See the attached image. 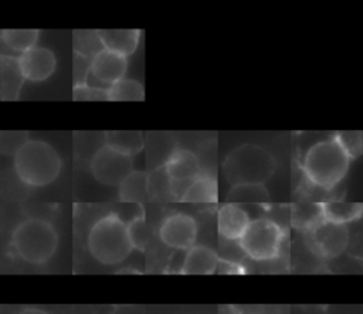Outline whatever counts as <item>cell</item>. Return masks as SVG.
Instances as JSON below:
<instances>
[{
  "label": "cell",
  "mask_w": 363,
  "mask_h": 314,
  "mask_svg": "<svg viewBox=\"0 0 363 314\" xmlns=\"http://www.w3.org/2000/svg\"><path fill=\"white\" fill-rule=\"evenodd\" d=\"M14 171L20 181L28 187L51 184L62 168L58 151L40 139L26 140L14 153Z\"/></svg>",
  "instance_id": "1"
},
{
  "label": "cell",
  "mask_w": 363,
  "mask_h": 314,
  "mask_svg": "<svg viewBox=\"0 0 363 314\" xmlns=\"http://www.w3.org/2000/svg\"><path fill=\"white\" fill-rule=\"evenodd\" d=\"M350 158L335 140L323 139L313 143L302 160V171L306 180L315 187L332 190L346 175Z\"/></svg>",
  "instance_id": "2"
},
{
  "label": "cell",
  "mask_w": 363,
  "mask_h": 314,
  "mask_svg": "<svg viewBox=\"0 0 363 314\" xmlns=\"http://www.w3.org/2000/svg\"><path fill=\"white\" fill-rule=\"evenodd\" d=\"M86 245L91 256L105 266L119 264L133 250L128 223L116 214L104 215L91 226Z\"/></svg>",
  "instance_id": "3"
},
{
  "label": "cell",
  "mask_w": 363,
  "mask_h": 314,
  "mask_svg": "<svg viewBox=\"0 0 363 314\" xmlns=\"http://www.w3.org/2000/svg\"><path fill=\"white\" fill-rule=\"evenodd\" d=\"M10 245L21 260L45 264L57 252L58 233L54 225L43 218H26L13 229Z\"/></svg>",
  "instance_id": "4"
},
{
  "label": "cell",
  "mask_w": 363,
  "mask_h": 314,
  "mask_svg": "<svg viewBox=\"0 0 363 314\" xmlns=\"http://www.w3.org/2000/svg\"><path fill=\"white\" fill-rule=\"evenodd\" d=\"M277 170V160L265 147L244 143L233 149L223 163L225 180L233 185L264 184Z\"/></svg>",
  "instance_id": "5"
},
{
  "label": "cell",
  "mask_w": 363,
  "mask_h": 314,
  "mask_svg": "<svg viewBox=\"0 0 363 314\" xmlns=\"http://www.w3.org/2000/svg\"><path fill=\"white\" fill-rule=\"evenodd\" d=\"M284 239L285 229L278 222L269 218H255L251 219L238 245L250 259L267 262L279 256Z\"/></svg>",
  "instance_id": "6"
},
{
  "label": "cell",
  "mask_w": 363,
  "mask_h": 314,
  "mask_svg": "<svg viewBox=\"0 0 363 314\" xmlns=\"http://www.w3.org/2000/svg\"><path fill=\"white\" fill-rule=\"evenodd\" d=\"M89 168L92 177L102 185L119 187L133 171V157L104 144L94 153Z\"/></svg>",
  "instance_id": "7"
},
{
  "label": "cell",
  "mask_w": 363,
  "mask_h": 314,
  "mask_svg": "<svg viewBox=\"0 0 363 314\" xmlns=\"http://www.w3.org/2000/svg\"><path fill=\"white\" fill-rule=\"evenodd\" d=\"M306 233L312 250L325 259L339 256L349 243L347 226L323 218L309 228Z\"/></svg>",
  "instance_id": "8"
},
{
  "label": "cell",
  "mask_w": 363,
  "mask_h": 314,
  "mask_svg": "<svg viewBox=\"0 0 363 314\" xmlns=\"http://www.w3.org/2000/svg\"><path fill=\"white\" fill-rule=\"evenodd\" d=\"M197 222L193 216L183 212L167 215L159 228L160 240L173 249L189 250L197 239Z\"/></svg>",
  "instance_id": "9"
},
{
  "label": "cell",
  "mask_w": 363,
  "mask_h": 314,
  "mask_svg": "<svg viewBox=\"0 0 363 314\" xmlns=\"http://www.w3.org/2000/svg\"><path fill=\"white\" fill-rule=\"evenodd\" d=\"M126 69L128 58L105 48L96 50L89 61V75L101 88H109L123 79Z\"/></svg>",
  "instance_id": "10"
},
{
  "label": "cell",
  "mask_w": 363,
  "mask_h": 314,
  "mask_svg": "<svg viewBox=\"0 0 363 314\" xmlns=\"http://www.w3.org/2000/svg\"><path fill=\"white\" fill-rule=\"evenodd\" d=\"M163 168L169 175L176 195L180 190V197L187 185L201 173L197 154L187 149H176L166 158Z\"/></svg>",
  "instance_id": "11"
},
{
  "label": "cell",
  "mask_w": 363,
  "mask_h": 314,
  "mask_svg": "<svg viewBox=\"0 0 363 314\" xmlns=\"http://www.w3.org/2000/svg\"><path fill=\"white\" fill-rule=\"evenodd\" d=\"M18 65L26 81L41 82L54 74L57 58L50 48L35 45L34 48L18 55Z\"/></svg>",
  "instance_id": "12"
},
{
  "label": "cell",
  "mask_w": 363,
  "mask_h": 314,
  "mask_svg": "<svg viewBox=\"0 0 363 314\" xmlns=\"http://www.w3.org/2000/svg\"><path fill=\"white\" fill-rule=\"evenodd\" d=\"M250 222L251 218L248 212L234 202L223 204L217 212L218 233L227 240H240Z\"/></svg>",
  "instance_id": "13"
},
{
  "label": "cell",
  "mask_w": 363,
  "mask_h": 314,
  "mask_svg": "<svg viewBox=\"0 0 363 314\" xmlns=\"http://www.w3.org/2000/svg\"><path fill=\"white\" fill-rule=\"evenodd\" d=\"M218 255L206 245H194L189 250L180 264L182 274H211L217 272Z\"/></svg>",
  "instance_id": "14"
},
{
  "label": "cell",
  "mask_w": 363,
  "mask_h": 314,
  "mask_svg": "<svg viewBox=\"0 0 363 314\" xmlns=\"http://www.w3.org/2000/svg\"><path fill=\"white\" fill-rule=\"evenodd\" d=\"M96 38L102 48L121 54L123 57L132 55L139 44L140 31L132 30H96Z\"/></svg>",
  "instance_id": "15"
},
{
  "label": "cell",
  "mask_w": 363,
  "mask_h": 314,
  "mask_svg": "<svg viewBox=\"0 0 363 314\" xmlns=\"http://www.w3.org/2000/svg\"><path fill=\"white\" fill-rule=\"evenodd\" d=\"M218 198V184L213 174L200 173L183 191L180 201L197 202V204H213Z\"/></svg>",
  "instance_id": "16"
},
{
  "label": "cell",
  "mask_w": 363,
  "mask_h": 314,
  "mask_svg": "<svg viewBox=\"0 0 363 314\" xmlns=\"http://www.w3.org/2000/svg\"><path fill=\"white\" fill-rule=\"evenodd\" d=\"M18 58L1 55L0 61V96L1 99H16L24 83Z\"/></svg>",
  "instance_id": "17"
},
{
  "label": "cell",
  "mask_w": 363,
  "mask_h": 314,
  "mask_svg": "<svg viewBox=\"0 0 363 314\" xmlns=\"http://www.w3.org/2000/svg\"><path fill=\"white\" fill-rule=\"evenodd\" d=\"M322 218L346 225L349 222L357 221L363 215V205L359 202L345 201V199H329L320 202Z\"/></svg>",
  "instance_id": "18"
},
{
  "label": "cell",
  "mask_w": 363,
  "mask_h": 314,
  "mask_svg": "<svg viewBox=\"0 0 363 314\" xmlns=\"http://www.w3.org/2000/svg\"><path fill=\"white\" fill-rule=\"evenodd\" d=\"M147 177V173L133 170L118 187L119 199L123 202H145L149 198Z\"/></svg>",
  "instance_id": "19"
},
{
  "label": "cell",
  "mask_w": 363,
  "mask_h": 314,
  "mask_svg": "<svg viewBox=\"0 0 363 314\" xmlns=\"http://www.w3.org/2000/svg\"><path fill=\"white\" fill-rule=\"evenodd\" d=\"M40 37V31L30 28V30H1L0 31V41L1 44L13 51L18 52L20 55L26 51L34 48L37 45Z\"/></svg>",
  "instance_id": "20"
},
{
  "label": "cell",
  "mask_w": 363,
  "mask_h": 314,
  "mask_svg": "<svg viewBox=\"0 0 363 314\" xmlns=\"http://www.w3.org/2000/svg\"><path fill=\"white\" fill-rule=\"evenodd\" d=\"M105 144L133 157L143 149V134L140 132H106Z\"/></svg>",
  "instance_id": "21"
},
{
  "label": "cell",
  "mask_w": 363,
  "mask_h": 314,
  "mask_svg": "<svg viewBox=\"0 0 363 314\" xmlns=\"http://www.w3.org/2000/svg\"><path fill=\"white\" fill-rule=\"evenodd\" d=\"M227 201L234 204L250 202V204H261L269 201V194L264 184H240L233 185L227 194Z\"/></svg>",
  "instance_id": "22"
},
{
  "label": "cell",
  "mask_w": 363,
  "mask_h": 314,
  "mask_svg": "<svg viewBox=\"0 0 363 314\" xmlns=\"http://www.w3.org/2000/svg\"><path fill=\"white\" fill-rule=\"evenodd\" d=\"M109 100H143L145 89L143 85L136 79L123 78L119 82L108 88Z\"/></svg>",
  "instance_id": "23"
},
{
  "label": "cell",
  "mask_w": 363,
  "mask_h": 314,
  "mask_svg": "<svg viewBox=\"0 0 363 314\" xmlns=\"http://www.w3.org/2000/svg\"><path fill=\"white\" fill-rule=\"evenodd\" d=\"M322 219L320 204L299 202L292 208V223L301 229L308 231Z\"/></svg>",
  "instance_id": "24"
},
{
  "label": "cell",
  "mask_w": 363,
  "mask_h": 314,
  "mask_svg": "<svg viewBox=\"0 0 363 314\" xmlns=\"http://www.w3.org/2000/svg\"><path fill=\"white\" fill-rule=\"evenodd\" d=\"M147 188H149V198H167L176 197L174 187L166 174L163 165L152 171L147 177Z\"/></svg>",
  "instance_id": "25"
},
{
  "label": "cell",
  "mask_w": 363,
  "mask_h": 314,
  "mask_svg": "<svg viewBox=\"0 0 363 314\" xmlns=\"http://www.w3.org/2000/svg\"><path fill=\"white\" fill-rule=\"evenodd\" d=\"M333 137L350 160L357 158L363 153V134H362V132H357V130H354V132H337Z\"/></svg>",
  "instance_id": "26"
},
{
  "label": "cell",
  "mask_w": 363,
  "mask_h": 314,
  "mask_svg": "<svg viewBox=\"0 0 363 314\" xmlns=\"http://www.w3.org/2000/svg\"><path fill=\"white\" fill-rule=\"evenodd\" d=\"M126 223H128V232H129V238H130L133 249L143 250L149 240V229H147L146 221L143 218V214L133 216Z\"/></svg>",
  "instance_id": "27"
},
{
  "label": "cell",
  "mask_w": 363,
  "mask_h": 314,
  "mask_svg": "<svg viewBox=\"0 0 363 314\" xmlns=\"http://www.w3.org/2000/svg\"><path fill=\"white\" fill-rule=\"evenodd\" d=\"M72 98L75 100H109L108 88H101L89 83L75 85Z\"/></svg>",
  "instance_id": "28"
},
{
  "label": "cell",
  "mask_w": 363,
  "mask_h": 314,
  "mask_svg": "<svg viewBox=\"0 0 363 314\" xmlns=\"http://www.w3.org/2000/svg\"><path fill=\"white\" fill-rule=\"evenodd\" d=\"M217 272L223 273V274H242V273H245V270L241 264H238L235 262H231V260H225V259L218 260Z\"/></svg>",
  "instance_id": "29"
},
{
  "label": "cell",
  "mask_w": 363,
  "mask_h": 314,
  "mask_svg": "<svg viewBox=\"0 0 363 314\" xmlns=\"http://www.w3.org/2000/svg\"><path fill=\"white\" fill-rule=\"evenodd\" d=\"M17 314H51L43 308H38V307H27V308H23L21 311H18Z\"/></svg>",
  "instance_id": "30"
},
{
  "label": "cell",
  "mask_w": 363,
  "mask_h": 314,
  "mask_svg": "<svg viewBox=\"0 0 363 314\" xmlns=\"http://www.w3.org/2000/svg\"><path fill=\"white\" fill-rule=\"evenodd\" d=\"M119 273H140V272H139V270H132V269L129 270V269H128V270H121Z\"/></svg>",
  "instance_id": "31"
}]
</instances>
